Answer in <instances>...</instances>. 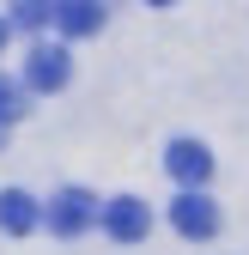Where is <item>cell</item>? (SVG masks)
<instances>
[{
	"instance_id": "cell-6",
	"label": "cell",
	"mask_w": 249,
	"mask_h": 255,
	"mask_svg": "<svg viewBox=\"0 0 249 255\" xmlns=\"http://www.w3.org/2000/svg\"><path fill=\"white\" fill-rule=\"evenodd\" d=\"M49 18L61 37H91V30H104V0H55Z\"/></svg>"
},
{
	"instance_id": "cell-8",
	"label": "cell",
	"mask_w": 249,
	"mask_h": 255,
	"mask_svg": "<svg viewBox=\"0 0 249 255\" xmlns=\"http://www.w3.org/2000/svg\"><path fill=\"white\" fill-rule=\"evenodd\" d=\"M49 12H55L49 0H18V6H12V24L18 30H37V24H49Z\"/></svg>"
},
{
	"instance_id": "cell-11",
	"label": "cell",
	"mask_w": 249,
	"mask_h": 255,
	"mask_svg": "<svg viewBox=\"0 0 249 255\" xmlns=\"http://www.w3.org/2000/svg\"><path fill=\"white\" fill-rule=\"evenodd\" d=\"M146 6H170V0H146Z\"/></svg>"
},
{
	"instance_id": "cell-7",
	"label": "cell",
	"mask_w": 249,
	"mask_h": 255,
	"mask_svg": "<svg viewBox=\"0 0 249 255\" xmlns=\"http://www.w3.org/2000/svg\"><path fill=\"white\" fill-rule=\"evenodd\" d=\"M37 219H43V207L30 201L24 188H6V195H0V231L24 237V231H37Z\"/></svg>"
},
{
	"instance_id": "cell-9",
	"label": "cell",
	"mask_w": 249,
	"mask_h": 255,
	"mask_svg": "<svg viewBox=\"0 0 249 255\" xmlns=\"http://www.w3.org/2000/svg\"><path fill=\"white\" fill-rule=\"evenodd\" d=\"M12 116H24V104H18L12 85H0V122H12Z\"/></svg>"
},
{
	"instance_id": "cell-2",
	"label": "cell",
	"mask_w": 249,
	"mask_h": 255,
	"mask_svg": "<svg viewBox=\"0 0 249 255\" xmlns=\"http://www.w3.org/2000/svg\"><path fill=\"white\" fill-rule=\"evenodd\" d=\"M67 73H73V61H67L61 43H37V49L24 55V85H30V91H61Z\"/></svg>"
},
{
	"instance_id": "cell-4",
	"label": "cell",
	"mask_w": 249,
	"mask_h": 255,
	"mask_svg": "<svg viewBox=\"0 0 249 255\" xmlns=\"http://www.w3.org/2000/svg\"><path fill=\"white\" fill-rule=\"evenodd\" d=\"M164 170H170L182 188H201V182L213 176V152H207L201 140H170V152H164Z\"/></svg>"
},
{
	"instance_id": "cell-10",
	"label": "cell",
	"mask_w": 249,
	"mask_h": 255,
	"mask_svg": "<svg viewBox=\"0 0 249 255\" xmlns=\"http://www.w3.org/2000/svg\"><path fill=\"white\" fill-rule=\"evenodd\" d=\"M6 37H12V18H0V49H6Z\"/></svg>"
},
{
	"instance_id": "cell-5",
	"label": "cell",
	"mask_w": 249,
	"mask_h": 255,
	"mask_svg": "<svg viewBox=\"0 0 249 255\" xmlns=\"http://www.w3.org/2000/svg\"><path fill=\"white\" fill-rule=\"evenodd\" d=\"M104 231H110L116 243H140V237L152 231V213H146V201H134V195L110 201V207H104Z\"/></svg>"
},
{
	"instance_id": "cell-3",
	"label": "cell",
	"mask_w": 249,
	"mask_h": 255,
	"mask_svg": "<svg viewBox=\"0 0 249 255\" xmlns=\"http://www.w3.org/2000/svg\"><path fill=\"white\" fill-rule=\"evenodd\" d=\"M43 219H49V225H55L61 237H79V231L91 225V219H98V201H91L85 188H61V195L49 201V213H43Z\"/></svg>"
},
{
	"instance_id": "cell-1",
	"label": "cell",
	"mask_w": 249,
	"mask_h": 255,
	"mask_svg": "<svg viewBox=\"0 0 249 255\" xmlns=\"http://www.w3.org/2000/svg\"><path fill=\"white\" fill-rule=\"evenodd\" d=\"M170 225L182 231V237H213V231H219V207H213L207 195H201V188H182V195L170 201Z\"/></svg>"
}]
</instances>
